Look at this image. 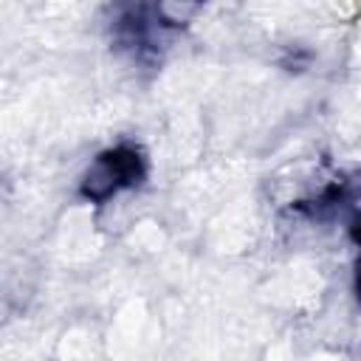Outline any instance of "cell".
Returning a JSON list of instances; mask_svg holds the SVG:
<instances>
[{
    "instance_id": "3957f363",
    "label": "cell",
    "mask_w": 361,
    "mask_h": 361,
    "mask_svg": "<svg viewBox=\"0 0 361 361\" xmlns=\"http://www.w3.org/2000/svg\"><path fill=\"white\" fill-rule=\"evenodd\" d=\"M350 234H353L355 245L361 248V212H355V214H353ZM355 296H358V302H361V254H358V265H355Z\"/></svg>"
},
{
    "instance_id": "7a4b0ae2",
    "label": "cell",
    "mask_w": 361,
    "mask_h": 361,
    "mask_svg": "<svg viewBox=\"0 0 361 361\" xmlns=\"http://www.w3.org/2000/svg\"><path fill=\"white\" fill-rule=\"evenodd\" d=\"M172 34L175 31L164 23L158 3H130L113 8V20H110L113 45L130 54L141 65L161 62V51L166 48Z\"/></svg>"
},
{
    "instance_id": "6da1fadb",
    "label": "cell",
    "mask_w": 361,
    "mask_h": 361,
    "mask_svg": "<svg viewBox=\"0 0 361 361\" xmlns=\"http://www.w3.org/2000/svg\"><path fill=\"white\" fill-rule=\"evenodd\" d=\"M147 180V155L138 144H116L102 149L79 180V197L104 206L124 189H138Z\"/></svg>"
}]
</instances>
